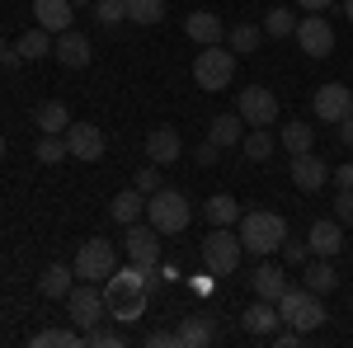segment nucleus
<instances>
[{"mask_svg": "<svg viewBox=\"0 0 353 348\" xmlns=\"http://www.w3.org/2000/svg\"><path fill=\"white\" fill-rule=\"evenodd\" d=\"M278 316H283V325H292V329H301V334L321 329V325H325L321 292H311L306 283H301V287H288V292L278 296Z\"/></svg>", "mask_w": 353, "mask_h": 348, "instance_id": "nucleus-5", "label": "nucleus"}, {"mask_svg": "<svg viewBox=\"0 0 353 348\" xmlns=\"http://www.w3.org/2000/svg\"><path fill=\"white\" fill-rule=\"evenodd\" d=\"M193 81H198L203 94L231 90V81H236V52H231V48H221V43L203 48V52L193 57Z\"/></svg>", "mask_w": 353, "mask_h": 348, "instance_id": "nucleus-4", "label": "nucleus"}, {"mask_svg": "<svg viewBox=\"0 0 353 348\" xmlns=\"http://www.w3.org/2000/svg\"><path fill=\"white\" fill-rule=\"evenodd\" d=\"M334 127H339V141H344V146H353V113H344Z\"/></svg>", "mask_w": 353, "mask_h": 348, "instance_id": "nucleus-46", "label": "nucleus"}, {"mask_svg": "<svg viewBox=\"0 0 353 348\" xmlns=\"http://www.w3.org/2000/svg\"><path fill=\"white\" fill-rule=\"evenodd\" d=\"M226 43H231V52H259V43H264V28H254V24H236L231 33H226Z\"/></svg>", "mask_w": 353, "mask_h": 348, "instance_id": "nucleus-31", "label": "nucleus"}, {"mask_svg": "<svg viewBox=\"0 0 353 348\" xmlns=\"http://www.w3.org/2000/svg\"><path fill=\"white\" fill-rule=\"evenodd\" d=\"M292 38H297V48H301V52H306V57H316V61L334 52V28H330L325 19H321V14H306V19H297V33H292Z\"/></svg>", "mask_w": 353, "mask_h": 348, "instance_id": "nucleus-10", "label": "nucleus"}, {"mask_svg": "<svg viewBox=\"0 0 353 348\" xmlns=\"http://www.w3.org/2000/svg\"><path fill=\"white\" fill-rule=\"evenodd\" d=\"M52 57L61 61V66H71V71H81V66H90V38L85 33H76V28H66V33H57L52 43Z\"/></svg>", "mask_w": 353, "mask_h": 348, "instance_id": "nucleus-15", "label": "nucleus"}, {"mask_svg": "<svg viewBox=\"0 0 353 348\" xmlns=\"http://www.w3.org/2000/svg\"><path fill=\"white\" fill-rule=\"evenodd\" d=\"M241 156H245V161H254V165L269 161V156H273V136H269V127H254V132L245 136V141H241Z\"/></svg>", "mask_w": 353, "mask_h": 348, "instance_id": "nucleus-33", "label": "nucleus"}, {"mask_svg": "<svg viewBox=\"0 0 353 348\" xmlns=\"http://www.w3.org/2000/svg\"><path fill=\"white\" fill-rule=\"evenodd\" d=\"M71 287H76V268H66V264L43 268V278H38V292L48 296V301H66Z\"/></svg>", "mask_w": 353, "mask_h": 348, "instance_id": "nucleus-21", "label": "nucleus"}, {"mask_svg": "<svg viewBox=\"0 0 353 348\" xmlns=\"http://www.w3.org/2000/svg\"><path fill=\"white\" fill-rule=\"evenodd\" d=\"M283 254H288V264H306V259H311V245H301V240H283Z\"/></svg>", "mask_w": 353, "mask_h": 348, "instance_id": "nucleus-44", "label": "nucleus"}, {"mask_svg": "<svg viewBox=\"0 0 353 348\" xmlns=\"http://www.w3.org/2000/svg\"><path fill=\"white\" fill-rule=\"evenodd\" d=\"M241 123L245 127H273L278 123V94L273 90H264V85H250V90H241Z\"/></svg>", "mask_w": 353, "mask_h": 348, "instance_id": "nucleus-9", "label": "nucleus"}, {"mask_svg": "<svg viewBox=\"0 0 353 348\" xmlns=\"http://www.w3.org/2000/svg\"><path fill=\"white\" fill-rule=\"evenodd\" d=\"M137 188L151 198V193L161 188V165H141V170H137Z\"/></svg>", "mask_w": 353, "mask_h": 348, "instance_id": "nucleus-40", "label": "nucleus"}, {"mask_svg": "<svg viewBox=\"0 0 353 348\" xmlns=\"http://www.w3.org/2000/svg\"><path fill=\"white\" fill-rule=\"evenodd\" d=\"M179 151H184V141H179L174 127H151V132H146V161L151 165H174Z\"/></svg>", "mask_w": 353, "mask_h": 348, "instance_id": "nucleus-17", "label": "nucleus"}, {"mask_svg": "<svg viewBox=\"0 0 353 348\" xmlns=\"http://www.w3.org/2000/svg\"><path fill=\"white\" fill-rule=\"evenodd\" d=\"M61 136H66V151H71L76 161H85V165H94L99 156H104V132H99L94 123H71Z\"/></svg>", "mask_w": 353, "mask_h": 348, "instance_id": "nucleus-11", "label": "nucleus"}, {"mask_svg": "<svg viewBox=\"0 0 353 348\" xmlns=\"http://www.w3.org/2000/svg\"><path fill=\"white\" fill-rule=\"evenodd\" d=\"M306 287H311V292H321V296H330L334 287H339V273H334V264L311 254V264H306Z\"/></svg>", "mask_w": 353, "mask_h": 348, "instance_id": "nucleus-25", "label": "nucleus"}, {"mask_svg": "<svg viewBox=\"0 0 353 348\" xmlns=\"http://www.w3.org/2000/svg\"><path fill=\"white\" fill-rule=\"evenodd\" d=\"M241 236H231L226 226H212L208 236H203V268L212 273V278H231L236 268H241Z\"/></svg>", "mask_w": 353, "mask_h": 348, "instance_id": "nucleus-7", "label": "nucleus"}, {"mask_svg": "<svg viewBox=\"0 0 353 348\" xmlns=\"http://www.w3.org/2000/svg\"><path fill=\"white\" fill-rule=\"evenodd\" d=\"M94 19L104 28L123 24V19H128V0H99V5H94Z\"/></svg>", "mask_w": 353, "mask_h": 348, "instance_id": "nucleus-38", "label": "nucleus"}, {"mask_svg": "<svg viewBox=\"0 0 353 348\" xmlns=\"http://www.w3.org/2000/svg\"><path fill=\"white\" fill-rule=\"evenodd\" d=\"M0 161H5V132H0Z\"/></svg>", "mask_w": 353, "mask_h": 348, "instance_id": "nucleus-49", "label": "nucleus"}, {"mask_svg": "<svg viewBox=\"0 0 353 348\" xmlns=\"http://www.w3.org/2000/svg\"><path fill=\"white\" fill-rule=\"evenodd\" d=\"M33 123H38L43 132H66V127H71V108L61 104V99H48V104H38Z\"/></svg>", "mask_w": 353, "mask_h": 348, "instance_id": "nucleus-26", "label": "nucleus"}, {"mask_svg": "<svg viewBox=\"0 0 353 348\" xmlns=\"http://www.w3.org/2000/svg\"><path fill=\"white\" fill-rule=\"evenodd\" d=\"M71 268H76V283H104V278H113V268H118V249L104 236H90V240H81Z\"/></svg>", "mask_w": 353, "mask_h": 348, "instance_id": "nucleus-6", "label": "nucleus"}, {"mask_svg": "<svg viewBox=\"0 0 353 348\" xmlns=\"http://www.w3.org/2000/svg\"><path fill=\"white\" fill-rule=\"evenodd\" d=\"M33 156H38V165H61L66 156H71V151H66V136L61 132H43V141H38Z\"/></svg>", "mask_w": 353, "mask_h": 348, "instance_id": "nucleus-35", "label": "nucleus"}, {"mask_svg": "<svg viewBox=\"0 0 353 348\" xmlns=\"http://www.w3.org/2000/svg\"><path fill=\"white\" fill-rule=\"evenodd\" d=\"M208 136L217 141L221 151H226V146H241V113H217L212 127H208Z\"/></svg>", "mask_w": 353, "mask_h": 348, "instance_id": "nucleus-28", "label": "nucleus"}, {"mask_svg": "<svg viewBox=\"0 0 353 348\" xmlns=\"http://www.w3.org/2000/svg\"><path fill=\"white\" fill-rule=\"evenodd\" d=\"M292 184L301 188V193H321V188L330 184V165L321 161V156H311V151H301V156H292Z\"/></svg>", "mask_w": 353, "mask_h": 348, "instance_id": "nucleus-14", "label": "nucleus"}, {"mask_svg": "<svg viewBox=\"0 0 353 348\" xmlns=\"http://www.w3.org/2000/svg\"><path fill=\"white\" fill-rule=\"evenodd\" d=\"M344 14H349V24H353V0H344Z\"/></svg>", "mask_w": 353, "mask_h": 348, "instance_id": "nucleus-48", "label": "nucleus"}, {"mask_svg": "<svg viewBox=\"0 0 353 348\" xmlns=\"http://www.w3.org/2000/svg\"><path fill=\"white\" fill-rule=\"evenodd\" d=\"M203 212L212 226H231V221H241V203L231 198V193H212L208 203H203Z\"/></svg>", "mask_w": 353, "mask_h": 348, "instance_id": "nucleus-27", "label": "nucleus"}, {"mask_svg": "<svg viewBox=\"0 0 353 348\" xmlns=\"http://www.w3.org/2000/svg\"><path fill=\"white\" fill-rule=\"evenodd\" d=\"M283 240H288V221L278 212H269V207H259V212H245L241 216V245L245 254H273V249H283Z\"/></svg>", "mask_w": 353, "mask_h": 348, "instance_id": "nucleus-2", "label": "nucleus"}, {"mask_svg": "<svg viewBox=\"0 0 353 348\" xmlns=\"http://www.w3.org/2000/svg\"><path fill=\"white\" fill-rule=\"evenodd\" d=\"M283 146H288L292 156L311 151V146H316V127H311V123H288V127H283Z\"/></svg>", "mask_w": 353, "mask_h": 348, "instance_id": "nucleus-34", "label": "nucleus"}, {"mask_svg": "<svg viewBox=\"0 0 353 348\" xmlns=\"http://www.w3.org/2000/svg\"><path fill=\"white\" fill-rule=\"evenodd\" d=\"M66 311H71V320L76 329H94L99 320H109V306H104V292H94V283H76L71 292H66Z\"/></svg>", "mask_w": 353, "mask_h": 348, "instance_id": "nucleus-8", "label": "nucleus"}, {"mask_svg": "<svg viewBox=\"0 0 353 348\" xmlns=\"http://www.w3.org/2000/svg\"><path fill=\"white\" fill-rule=\"evenodd\" d=\"M174 334H179V348H208L217 339V325L208 320V316H184Z\"/></svg>", "mask_w": 353, "mask_h": 348, "instance_id": "nucleus-20", "label": "nucleus"}, {"mask_svg": "<svg viewBox=\"0 0 353 348\" xmlns=\"http://www.w3.org/2000/svg\"><path fill=\"white\" fill-rule=\"evenodd\" d=\"M0 52H5V38H0Z\"/></svg>", "mask_w": 353, "mask_h": 348, "instance_id": "nucleus-50", "label": "nucleus"}, {"mask_svg": "<svg viewBox=\"0 0 353 348\" xmlns=\"http://www.w3.org/2000/svg\"><path fill=\"white\" fill-rule=\"evenodd\" d=\"M330 179L339 188H353V165H339V170H330Z\"/></svg>", "mask_w": 353, "mask_h": 348, "instance_id": "nucleus-45", "label": "nucleus"}, {"mask_svg": "<svg viewBox=\"0 0 353 348\" xmlns=\"http://www.w3.org/2000/svg\"><path fill=\"white\" fill-rule=\"evenodd\" d=\"M217 156H221V146L208 136V141H198V151H193V161L198 165H217Z\"/></svg>", "mask_w": 353, "mask_h": 348, "instance_id": "nucleus-42", "label": "nucleus"}, {"mask_svg": "<svg viewBox=\"0 0 353 348\" xmlns=\"http://www.w3.org/2000/svg\"><path fill=\"white\" fill-rule=\"evenodd\" d=\"M301 10H306V14H321V10H330V5H334V0H297Z\"/></svg>", "mask_w": 353, "mask_h": 348, "instance_id": "nucleus-47", "label": "nucleus"}, {"mask_svg": "<svg viewBox=\"0 0 353 348\" xmlns=\"http://www.w3.org/2000/svg\"><path fill=\"white\" fill-rule=\"evenodd\" d=\"M33 19H38V28H48V33H66L71 19H76V5L71 0H33Z\"/></svg>", "mask_w": 353, "mask_h": 348, "instance_id": "nucleus-18", "label": "nucleus"}, {"mask_svg": "<svg viewBox=\"0 0 353 348\" xmlns=\"http://www.w3.org/2000/svg\"><path fill=\"white\" fill-rule=\"evenodd\" d=\"M184 33H189V38L198 43V48H212V43H221V33H226V28H221V19H217V14L198 10V14H189V19H184Z\"/></svg>", "mask_w": 353, "mask_h": 348, "instance_id": "nucleus-22", "label": "nucleus"}, {"mask_svg": "<svg viewBox=\"0 0 353 348\" xmlns=\"http://www.w3.org/2000/svg\"><path fill=\"white\" fill-rule=\"evenodd\" d=\"M189 216H193V207H189V198L179 193V188H156L151 198H146V221L161 231V236H179L184 226H189Z\"/></svg>", "mask_w": 353, "mask_h": 348, "instance_id": "nucleus-3", "label": "nucleus"}, {"mask_svg": "<svg viewBox=\"0 0 353 348\" xmlns=\"http://www.w3.org/2000/svg\"><path fill=\"white\" fill-rule=\"evenodd\" d=\"M278 325H283L278 301H264V296H259L254 306H245V311H241V329H245V334H273Z\"/></svg>", "mask_w": 353, "mask_h": 348, "instance_id": "nucleus-19", "label": "nucleus"}, {"mask_svg": "<svg viewBox=\"0 0 353 348\" xmlns=\"http://www.w3.org/2000/svg\"><path fill=\"white\" fill-rule=\"evenodd\" d=\"M85 344H90V348H123V344H128V334H123V329H104V325H94V329H85Z\"/></svg>", "mask_w": 353, "mask_h": 348, "instance_id": "nucleus-37", "label": "nucleus"}, {"mask_svg": "<svg viewBox=\"0 0 353 348\" xmlns=\"http://www.w3.org/2000/svg\"><path fill=\"white\" fill-rule=\"evenodd\" d=\"M334 221H339V226H353V188H339V198H334Z\"/></svg>", "mask_w": 353, "mask_h": 348, "instance_id": "nucleus-39", "label": "nucleus"}, {"mask_svg": "<svg viewBox=\"0 0 353 348\" xmlns=\"http://www.w3.org/2000/svg\"><path fill=\"white\" fill-rule=\"evenodd\" d=\"M306 245H311L316 259H334V254L344 249V226H339V221H311Z\"/></svg>", "mask_w": 353, "mask_h": 348, "instance_id": "nucleus-16", "label": "nucleus"}, {"mask_svg": "<svg viewBox=\"0 0 353 348\" xmlns=\"http://www.w3.org/2000/svg\"><path fill=\"white\" fill-rule=\"evenodd\" d=\"M14 48H19V57H24V61H38V57L52 52V33H48V28H33V33H24Z\"/></svg>", "mask_w": 353, "mask_h": 348, "instance_id": "nucleus-32", "label": "nucleus"}, {"mask_svg": "<svg viewBox=\"0 0 353 348\" xmlns=\"http://www.w3.org/2000/svg\"><path fill=\"white\" fill-rule=\"evenodd\" d=\"M128 264H161V231L156 226H137V221L128 226Z\"/></svg>", "mask_w": 353, "mask_h": 348, "instance_id": "nucleus-12", "label": "nucleus"}, {"mask_svg": "<svg viewBox=\"0 0 353 348\" xmlns=\"http://www.w3.org/2000/svg\"><path fill=\"white\" fill-rule=\"evenodd\" d=\"M33 344L38 348H85V334L81 329H38V334H33Z\"/></svg>", "mask_w": 353, "mask_h": 348, "instance_id": "nucleus-29", "label": "nucleus"}, {"mask_svg": "<svg viewBox=\"0 0 353 348\" xmlns=\"http://www.w3.org/2000/svg\"><path fill=\"white\" fill-rule=\"evenodd\" d=\"M146 268L128 264V268H113V278H104V306H109V320L118 325H137L146 316Z\"/></svg>", "mask_w": 353, "mask_h": 348, "instance_id": "nucleus-1", "label": "nucleus"}, {"mask_svg": "<svg viewBox=\"0 0 353 348\" xmlns=\"http://www.w3.org/2000/svg\"><path fill=\"white\" fill-rule=\"evenodd\" d=\"M344 113H353V90L339 85V81L321 85V90H316V118H321V123H339Z\"/></svg>", "mask_w": 353, "mask_h": 348, "instance_id": "nucleus-13", "label": "nucleus"}, {"mask_svg": "<svg viewBox=\"0 0 353 348\" xmlns=\"http://www.w3.org/2000/svg\"><path fill=\"white\" fill-rule=\"evenodd\" d=\"M273 344H278V348H297V344H301V329H292V325H278V329H273Z\"/></svg>", "mask_w": 353, "mask_h": 348, "instance_id": "nucleus-43", "label": "nucleus"}, {"mask_svg": "<svg viewBox=\"0 0 353 348\" xmlns=\"http://www.w3.org/2000/svg\"><path fill=\"white\" fill-rule=\"evenodd\" d=\"M128 19H132V24H161L165 0H128Z\"/></svg>", "mask_w": 353, "mask_h": 348, "instance_id": "nucleus-36", "label": "nucleus"}, {"mask_svg": "<svg viewBox=\"0 0 353 348\" xmlns=\"http://www.w3.org/2000/svg\"><path fill=\"white\" fill-rule=\"evenodd\" d=\"M264 33H269V38H292V33H297V14H292L288 5H273L269 14H264Z\"/></svg>", "mask_w": 353, "mask_h": 348, "instance_id": "nucleus-30", "label": "nucleus"}, {"mask_svg": "<svg viewBox=\"0 0 353 348\" xmlns=\"http://www.w3.org/2000/svg\"><path fill=\"white\" fill-rule=\"evenodd\" d=\"M141 344L146 348H179V334H174V329H151Z\"/></svg>", "mask_w": 353, "mask_h": 348, "instance_id": "nucleus-41", "label": "nucleus"}, {"mask_svg": "<svg viewBox=\"0 0 353 348\" xmlns=\"http://www.w3.org/2000/svg\"><path fill=\"white\" fill-rule=\"evenodd\" d=\"M250 287H254V296H264V301H278V296L288 292V278H283V268L259 264L250 273Z\"/></svg>", "mask_w": 353, "mask_h": 348, "instance_id": "nucleus-24", "label": "nucleus"}, {"mask_svg": "<svg viewBox=\"0 0 353 348\" xmlns=\"http://www.w3.org/2000/svg\"><path fill=\"white\" fill-rule=\"evenodd\" d=\"M141 212H146V193H141V188H123V193L109 203V216L118 221V226H132Z\"/></svg>", "mask_w": 353, "mask_h": 348, "instance_id": "nucleus-23", "label": "nucleus"}]
</instances>
